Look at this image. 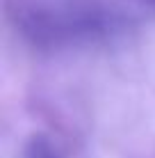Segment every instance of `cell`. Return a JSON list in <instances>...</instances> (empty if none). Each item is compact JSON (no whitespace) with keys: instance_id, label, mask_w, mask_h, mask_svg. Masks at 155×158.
I'll use <instances>...</instances> for the list:
<instances>
[{"instance_id":"cell-1","label":"cell","mask_w":155,"mask_h":158,"mask_svg":"<svg viewBox=\"0 0 155 158\" xmlns=\"http://www.w3.org/2000/svg\"><path fill=\"white\" fill-rule=\"evenodd\" d=\"M25 158H60V156L44 135H34L25 147Z\"/></svg>"}]
</instances>
